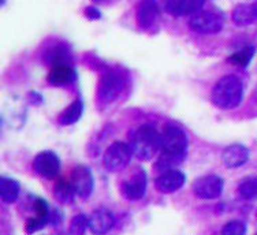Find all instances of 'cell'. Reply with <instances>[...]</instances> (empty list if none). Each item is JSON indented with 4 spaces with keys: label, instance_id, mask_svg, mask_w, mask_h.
I'll list each match as a JSON object with an SVG mask.
<instances>
[{
    "label": "cell",
    "instance_id": "20",
    "mask_svg": "<svg viewBox=\"0 0 257 235\" xmlns=\"http://www.w3.org/2000/svg\"><path fill=\"white\" fill-rule=\"evenodd\" d=\"M20 183L10 178H2L0 181V194L5 202H14L20 196Z\"/></svg>",
    "mask_w": 257,
    "mask_h": 235
},
{
    "label": "cell",
    "instance_id": "7",
    "mask_svg": "<svg viewBox=\"0 0 257 235\" xmlns=\"http://www.w3.org/2000/svg\"><path fill=\"white\" fill-rule=\"evenodd\" d=\"M124 88L123 75L118 73H105L100 79L99 98L103 103H109L119 96Z\"/></svg>",
    "mask_w": 257,
    "mask_h": 235
},
{
    "label": "cell",
    "instance_id": "19",
    "mask_svg": "<svg viewBox=\"0 0 257 235\" xmlns=\"http://www.w3.org/2000/svg\"><path fill=\"white\" fill-rule=\"evenodd\" d=\"M54 194L55 198L59 201V202L70 204V202H73L77 193H75L74 187L71 185V182L60 179V181L56 182V185H55Z\"/></svg>",
    "mask_w": 257,
    "mask_h": 235
},
{
    "label": "cell",
    "instance_id": "8",
    "mask_svg": "<svg viewBox=\"0 0 257 235\" xmlns=\"http://www.w3.org/2000/svg\"><path fill=\"white\" fill-rule=\"evenodd\" d=\"M33 168L40 176L45 179H55L60 170L59 157L51 151H43L35 157Z\"/></svg>",
    "mask_w": 257,
    "mask_h": 235
},
{
    "label": "cell",
    "instance_id": "10",
    "mask_svg": "<svg viewBox=\"0 0 257 235\" xmlns=\"http://www.w3.org/2000/svg\"><path fill=\"white\" fill-rule=\"evenodd\" d=\"M70 182L74 187L75 193L82 198L90 196L93 190V176L88 167L78 166L71 171V178Z\"/></svg>",
    "mask_w": 257,
    "mask_h": 235
},
{
    "label": "cell",
    "instance_id": "13",
    "mask_svg": "<svg viewBox=\"0 0 257 235\" xmlns=\"http://www.w3.org/2000/svg\"><path fill=\"white\" fill-rule=\"evenodd\" d=\"M185 179V174L179 170H167L156 179V187L162 193H174L183 186Z\"/></svg>",
    "mask_w": 257,
    "mask_h": 235
},
{
    "label": "cell",
    "instance_id": "29",
    "mask_svg": "<svg viewBox=\"0 0 257 235\" xmlns=\"http://www.w3.org/2000/svg\"><path fill=\"white\" fill-rule=\"evenodd\" d=\"M94 2H99V0H94Z\"/></svg>",
    "mask_w": 257,
    "mask_h": 235
},
{
    "label": "cell",
    "instance_id": "18",
    "mask_svg": "<svg viewBox=\"0 0 257 235\" xmlns=\"http://www.w3.org/2000/svg\"><path fill=\"white\" fill-rule=\"evenodd\" d=\"M82 111H84V104H82V101L81 100H75L74 103L70 104L69 107L60 112L58 121L63 126L73 125V123L78 122L79 118L82 116Z\"/></svg>",
    "mask_w": 257,
    "mask_h": 235
},
{
    "label": "cell",
    "instance_id": "24",
    "mask_svg": "<svg viewBox=\"0 0 257 235\" xmlns=\"http://www.w3.org/2000/svg\"><path fill=\"white\" fill-rule=\"evenodd\" d=\"M246 232V227L242 221H230L223 227L222 235H245Z\"/></svg>",
    "mask_w": 257,
    "mask_h": 235
},
{
    "label": "cell",
    "instance_id": "14",
    "mask_svg": "<svg viewBox=\"0 0 257 235\" xmlns=\"http://www.w3.org/2000/svg\"><path fill=\"white\" fill-rule=\"evenodd\" d=\"M205 0H173L166 7V11L173 17H188L196 15L201 11Z\"/></svg>",
    "mask_w": 257,
    "mask_h": 235
},
{
    "label": "cell",
    "instance_id": "9",
    "mask_svg": "<svg viewBox=\"0 0 257 235\" xmlns=\"http://www.w3.org/2000/svg\"><path fill=\"white\" fill-rule=\"evenodd\" d=\"M147 182H148V178L145 171L141 168H137V171L130 176V179L123 182L122 185V193L124 198L130 201L141 200L147 191Z\"/></svg>",
    "mask_w": 257,
    "mask_h": 235
},
{
    "label": "cell",
    "instance_id": "15",
    "mask_svg": "<svg viewBox=\"0 0 257 235\" xmlns=\"http://www.w3.org/2000/svg\"><path fill=\"white\" fill-rule=\"evenodd\" d=\"M249 159V151L242 145H231L223 152V162L228 168H237L243 166Z\"/></svg>",
    "mask_w": 257,
    "mask_h": 235
},
{
    "label": "cell",
    "instance_id": "21",
    "mask_svg": "<svg viewBox=\"0 0 257 235\" xmlns=\"http://www.w3.org/2000/svg\"><path fill=\"white\" fill-rule=\"evenodd\" d=\"M238 190L241 196L246 200H257V178L256 176H249L245 178L241 183Z\"/></svg>",
    "mask_w": 257,
    "mask_h": 235
},
{
    "label": "cell",
    "instance_id": "17",
    "mask_svg": "<svg viewBox=\"0 0 257 235\" xmlns=\"http://www.w3.org/2000/svg\"><path fill=\"white\" fill-rule=\"evenodd\" d=\"M75 79V71L70 66H56L51 70L47 81L54 86H62L71 83Z\"/></svg>",
    "mask_w": 257,
    "mask_h": 235
},
{
    "label": "cell",
    "instance_id": "4",
    "mask_svg": "<svg viewBox=\"0 0 257 235\" xmlns=\"http://www.w3.org/2000/svg\"><path fill=\"white\" fill-rule=\"evenodd\" d=\"M224 18L218 11H200L193 15L189 21V26L198 35H216L222 32Z\"/></svg>",
    "mask_w": 257,
    "mask_h": 235
},
{
    "label": "cell",
    "instance_id": "25",
    "mask_svg": "<svg viewBox=\"0 0 257 235\" xmlns=\"http://www.w3.org/2000/svg\"><path fill=\"white\" fill-rule=\"evenodd\" d=\"M35 211L37 217H40V219H43V220L45 221H48V219H50V211H48L47 202H45L43 198H37V200H36Z\"/></svg>",
    "mask_w": 257,
    "mask_h": 235
},
{
    "label": "cell",
    "instance_id": "11",
    "mask_svg": "<svg viewBox=\"0 0 257 235\" xmlns=\"http://www.w3.org/2000/svg\"><path fill=\"white\" fill-rule=\"evenodd\" d=\"M115 224L114 215L105 209V208H100L89 216V230L94 235H105L108 231L112 230Z\"/></svg>",
    "mask_w": 257,
    "mask_h": 235
},
{
    "label": "cell",
    "instance_id": "2",
    "mask_svg": "<svg viewBox=\"0 0 257 235\" xmlns=\"http://www.w3.org/2000/svg\"><path fill=\"white\" fill-rule=\"evenodd\" d=\"M243 97V85L235 75H226L215 83L211 93V101L220 109L238 107Z\"/></svg>",
    "mask_w": 257,
    "mask_h": 235
},
{
    "label": "cell",
    "instance_id": "26",
    "mask_svg": "<svg viewBox=\"0 0 257 235\" xmlns=\"http://www.w3.org/2000/svg\"><path fill=\"white\" fill-rule=\"evenodd\" d=\"M47 223H48V221L43 220V219H40V217L35 216V217H32V219H29V220L26 221L25 230L28 234H33V232H36V231L41 230L43 227H45Z\"/></svg>",
    "mask_w": 257,
    "mask_h": 235
},
{
    "label": "cell",
    "instance_id": "16",
    "mask_svg": "<svg viewBox=\"0 0 257 235\" xmlns=\"http://www.w3.org/2000/svg\"><path fill=\"white\" fill-rule=\"evenodd\" d=\"M232 21L238 26H246L257 21V5H239L232 11Z\"/></svg>",
    "mask_w": 257,
    "mask_h": 235
},
{
    "label": "cell",
    "instance_id": "23",
    "mask_svg": "<svg viewBox=\"0 0 257 235\" xmlns=\"http://www.w3.org/2000/svg\"><path fill=\"white\" fill-rule=\"evenodd\" d=\"M88 227H89V217H86L85 215H77L70 223V232L73 235H84Z\"/></svg>",
    "mask_w": 257,
    "mask_h": 235
},
{
    "label": "cell",
    "instance_id": "6",
    "mask_svg": "<svg viewBox=\"0 0 257 235\" xmlns=\"http://www.w3.org/2000/svg\"><path fill=\"white\" fill-rule=\"evenodd\" d=\"M193 191L198 198L203 200L218 198L223 191V179L213 174L204 175L193 182Z\"/></svg>",
    "mask_w": 257,
    "mask_h": 235
},
{
    "label": "cell",
    "instance_id": "3",
    "mask_svg": "<svg viewBox=\"0 0 257 235\" xmlns=\"http://www.w3.org/2000/svg\"><path fill=\"white\" fill-rule=\"evenodd\" d=\"M130 148L137 159L151 160L162 149V136L152 125H143L133 134Z\"/></svg>",
    "mask_w": 257,
    "mask_h": 235
},
{
    "label": "cell",
    "instance_id": "30",
    "mask_svg": "<svg viewBox=\"0 0 257 235\" xmlns=\"http://www.w3.org/2000/svg\"><path fill=\"white\" fill-rule=\"evenodd\" d=\"M256 235H257V234H256Z\"/></svg>",
    "mask_w": 257,
    "mask_h": 235
},
{
    "label": "cell",
    "instance_id": "12",
    "mask_svg": "<svg viewBox=\"0 0 257 235\" xmlns=\"http://www.w3.org/2000/svg\"><path fill=\"white\" fill-rule=\"evenodd\" d=\"M137 25L144 30L152 29L159 20V7L152 0H141L137 7Z\"/></svg>",
    "mask_w": 257,
    "mask_h": 235
},
{
    "label": "cell",
    "instance_id": "1",
    "mask_svg": "<svg viewBox=\"0 0 257 235\" xmlns=\"http://www.w3.org/2000/svg\"><path fill=\"white\" fill-rule=\"evenodd\" d=\"M188 136L182 129L174 125L164 126L162 134V153L159 157L156 170L160 172L173 170L174 167L182 163L185 156L188 155Z\"/></svg>",
    "mask_w": 257,
    "mask_h": 235
},
{
    "label": "cell",
    "instance_id": "22",
    "mask_svg": "<svg viewBox=\"0 0 257 235\" xmlns=\"http://www.w3.org/2000/svg\"><path fill=\"white\" fill-rule=\"evenodd\" d=\"M254 56V47H247V48H243L242 51L239 52H235L234 55H231L228 60L231 63L237 64L239 67H246L247 64L250 63V60Z\"/></svg>",
    "mask_w": 257,
    "mask_h": 235
},
{
    "label": "cell",
    "instance_id": "28",
    "mask_svg": "<svg viewBox=\"0 0 257 235\" xmlns=\"http://www.w3.org/2000/svg\"><path fill=\"white\" fill-rule=\"evenodd\" d=\"M152 2H154L155 5L158 6L159 9L162 7V9H164V10H166V7H167V6L170 5V3H171L173 0H152Z\"/></svg>",
    "mask_w": 257,
    "mask_h": 235
},
{
    "label": "cell",
    "instance_id": "5",
    "mask_svg": "<svg viewBox=\"0 0 257 235\" xmlns=\"http://www.w3.org/2000/svg\"><path fill=\"white\" fill-rule=\"evenodd\" d=\"M132 155H133L132 148L127 144L116 141L111 144L104 153V166L108 171H122L130 163Z\"/></svg>",
    "mask_w": 257,
    "mask_h": 235
},
{
    "label": "cell",
    "instance_id": "27",
    "mask_svg": "<svg viewBox=\"0 0 257 235\" xmlns=\"http://www.w3.org/2000/svg\"><path fill=\"white\" fill-rule=\"evenodd\" d=\"M85 15H86V18H89L92 21L99 20L101 14H100V11L97 9H94V7H86L85 9Z\"/></svg>",
    "mask_w": 257,
    "mask_h": 235
}]
</instances>
